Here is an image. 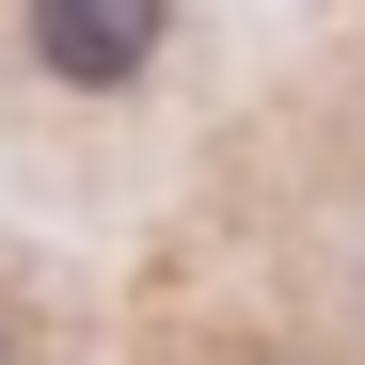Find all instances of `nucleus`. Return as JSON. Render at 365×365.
Wrapping results in <instances>:
<instances>
[{
    "mask_svg": "<svg viewBox=\"0 0 365 365\" xmlns=\"http://www.w3.org/2000/svg\"><path fill=\"white\" fill-rule=\"evenodd\" d=\"M16 64L64 111H128L175 64V0H16Z\"/></svg>",
    "mask_w": 365,
    "mask_h": 365,
    "instance_id": "obj_1",
    "label": "nucleus"
},
{
    "mask_svg": "<svg viewBox=\"0 0 365 365\" xmlns=\"http://www.w3.org/2000/svg\"><path fill=\"white\" fill-rule=\"evenodd\" d=\"M334 318H349V334H365V222H349V238H334Z\"/></svg>",
    "mask_w": 365,
    "mask_h": 365,
    "instance_id": "obj_2",
    "label": "nucleus"
},
{
    "mask_svg": "<svg viewBox=\"0 0 365 365\" xmlns=\"http://www.w3.org/2000/svg\"><path fill=\"white\" fill-rule=\"evenodd\" d=\"M0 365H16V286H0Z\"/></svg>",
    "mask_w": 365,
    "mask_h": 365,
    "instance_id": "obj_3",
    "label": "nucleus"
}]
</instances>
